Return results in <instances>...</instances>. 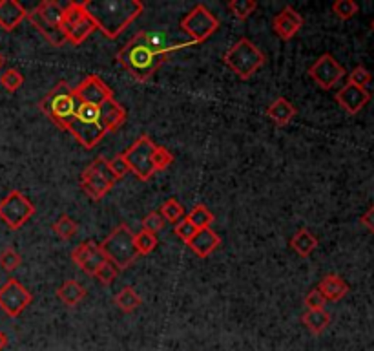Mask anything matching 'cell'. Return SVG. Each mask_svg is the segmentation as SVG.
Segmentation results:
<instances>
[{
  "instance_id": "cell-1",
  "label": "cell",
  "mask_w": 374,
  "mask_h": 351,
  "mask_svg": "<svg viewBox=\"0 0 374 351\" xmlns=\"http://www.w3.org/2000/svg\"><path fill=\"white\" fill-rule=\"evenodd\" d=\"M192 46L190 40H174L163 30L139 31L117 52V62L137 81H148L166 61L170 53Z\"/></svg>"
},
{
  "instance_id": "cell-2",
  "label": "cell",
  "mask_w": 374,
  "mask_h": 351,
  "mask_svg": "<svg viewBox=\"0 0 374 351\" xmlns=\"http://www.w3.org/2000/svg\"><path fill=\"white\" fill-rule=\"evenodd\" d=\"M84 4L97 30L108 39H117L144 11L139 0H86Z\"/></svg>"
},
{
  "instance_id": "cell-3",
  "label": "cell",
  "mask_w": 374,
  "mask_h": 351,
  "mask_svg": "<svg viewBox=\"0 0 374 351\" xmlns=\"http://www.w3.org/2000/svg\"><path fill=\"white\" fill-rule=\"evenodd\" d=\"M77 105L78 101L74 93V88L66 83V81H61L39 103V108L42 114H46V117H49L52 123H55L57 127L68 132V127L71 125L75 112H77Z\"/></svg>"
},
{
  "instance_id": "cell-4",
  "label": "cell",
  "mask_w": 374,
  "mask_h": 351,
  "mask_svg": "<svg viewBox=\"0 0 374 351\" xmlns=\"http://www.w3.org/2000/svg\"><path fill=\"white\" fill-rule=\"evenodd\" d=\"M62 9L64 8L55 0H44L35 9L28 11V21L33 24V28L39 31L44 39L48 40L52 46H57V48L68 44L64 31L61 28Z\"/></svg>"
},
{
  "instance_id": "cell-5",
  "label": "cell",
  "mask_w": 374,
  "mask_h": 351,
  "mask_svg": "<svg viewBox=\"0 0 374 351\" xmlns=\"http://www.w3.org/2000/svg\"><path fill=\"white\" fill-rule=\"evenodd\" d=\"M225 62L232 71H234L240 79L247 81L256 74L259 68L267 62L265 53L257 48L256 44L250 39H240L232 46L223 57Z\"/></svg>"
},
{
  "instance_id": "cell-6",
  "label": "cell",
  "mask_w": 374,
  "mask_h": 351,
  "mask_svg": "<svg viewBox=\"0 0 374 351\" xmlns=\"http://www.w3.org/2000/svg\"><path fill=\"white\" fill-rule=\"evenodd\" d=\"M100 249L117 269L130 267L132 263L139 258V253L134 243V233L127 224H121L113 229L100 243Z\"/></svg>"
},
{
  "instance_id": "cell-7",
  "label": "cell",
  "mask_w": 374,
  "mask_h": 351,
  "mask_svg": "<svg viewBox=\"0 0 374 351\" xmlns=\"http://www.w3.org/2000/svg\"><path fill=\"white\" fill-rule=\"evenodd\" d=\"M62 31H64L66 40L71 46L83 44L88 37L97 31L95 22L88 13L86 4L84 2H70L62 9Z\"/></svg>"
},
{
  "instance_id": "cell-8",
  "label": "cell",
  "mask_w": 374,
  "mask_h": 351,
  "mask_svg": "<svg viewBox=\"0 0 374 351\" xmlns=\"http://www.w3.org/2000/svg\"><path fill=\"white\" fill-rule=\"evenodd\" d=\"M179 26L190 37V44L194 46V44H201L210 39L219 30L221 22L205 4H197L181 18Z\"/></svg>"
},
{
  "instance_id": "cell-9",
  "label": "cell",
  "mask_w": 374,
  "mask_h": 351,
  "mask_svg": "<svg viewBox=\"0 0 374 351\" xmlns=\"http://www.w3.org/2000/svg\"><path fill=\"white\" fill-rule=\"evenodd\" d=\"M115 183H117V180H115L113 172L110 171L108 159L105 156L93 159L92 165L81 174V189L95 202L103 200L113 189Z\"/></svg>"
},
{
  "instance_id": "cell-10",
  "label": "cell",
  "mask_w": 374,
  "mask_h": 351,
  "mask_svg": "<svg viewBox=\"0 0 374 351\" xmlns=\"http://www.w3.org/2000/svg\"><path fill=\"white\" fill-rule=\"evenodd\" d=\"M153 150L156 145L148 136H141L135 139L134 145L122 152L124 159L128 161L130 172L137 176V180L150 181L156 174V167H153Z\"/></svg>"
},
{
  "instance_id": "cell-11",
  "label": "cell",
  "mask_w": 374,
  "mask_h": 351,
  "mask_svg": "<svg viewBox=\"0 0 374 351\" xmlns=\"http://www.w3.org/2000/svg\"><path fill=\"white\" fill-rule=\"evenodd\" d=\"M33 214L35 205L21 190H11L4 200H0V219L11 231H18Z\"/></svg>"
},
{
  "instance_id": "cell-12",
  "label": "cell",
  "mask_w": 374,
  "mask_h": 351,
  "mask_svg": "<svg viewBox=\"0 0 374 351\" xmlns=\"http://www.w3.org/2000/svg\"><path fill=\"white\" fill-rule=\"evenodd\" d=\"M33 302V294L17 280L9 278L2 287H0V307L4 309L6 315L21 316L22 311Z\"/></svg>"
},
{
  "instance_id": "cell-13",
  "label": "cell",
  "mask_w": 374,
  "mask_h": 351,
  "mask_svg": "<svg viewBox=\"0 0 374 351\" xmlns=\"http://www.w3.org/2000/svg\"><path fill=\"white\" fill-rule=\"evenodd\" d=\"M345 68L332 57L331 53H323L318 61L309 68V77L318 84L322 90H331L345 77Z\"/></svg>"
},
{
  "instance_id": "cell-14",
  "label": "cell",
  "mask_w": 374,
  "mask_h": 351,
  "mask_svg": "<svg viewBox=\"0 0 374 351\" xmlns=\"http://www.w3.org/2000/svg\"><path fill=\"white\" fill-rule=\"evenodd\" d=\"M71 260L77 263V267L81 271H84L93 278H95L97 271L108 262L100 246H97L95 241H83V243H78L74 249V253H71Z\"/></svg>"
},
{
  "instance_id": "cell-15",
  "label": "cell",
  "mask_w": 374,
  "mask_h": 351,
  "mask_svg": "<svg viewBox=\"0 0 374 351\" xmlns=\"http://www.w3.org/2000/svg\"><path fill=\"white\" fill-rule=\"evenodd\" d=\"M74 93L78 103H90V105H105L113 97V90L100 79L99 75H88L83 83L74 88Z\"/></svg>"
},
{
  "instance_id": "cell-16",
  "label": "cell",
  "mask_w": 374,
  "mask_h": 351,
  "mask_svg": "<svg viewBox=\"0 0 374 351\" xmlns=\"http://www.w3.org/2000/svg\"><path fill=\"white\" fill-rule=\"evenodd\" d=\"M370 101V93L367 88H358L353 84H345L336 92V103L351 115H356L363 110V106Z\"/></svg>"
},
{
  "instance_id": "cell-17",
  "label": "cell",
  "mask_w": 374,
  "mask_h": 351,
  "mask_svg": "<svg viewBox=\"0 0 374 351\" xmlns=\"http://www.w3.org/2000/svg\"><path fill=\"white\" fill-rule=\"evenodd\" d=\"M303 26V15H300L292 6L283 8L272 21V28L274 33L281 40H291L292 37H296L298 31Z\"/></svg>"
},
{
  "instance_id": "cell-18",
  "label": "cell",
  "mask_w": 374,
  "mask_h": 351,
  "mask_svg": "<svg viewBox=\"0 0 374 351\" xmlns=\"http://www.w3.org/2000/svg\"><path fill=\"white\" fill-rule=\"evenodd\" d=\"M187 246L199 258H209L214 251L219 249V246H221V236L212 227L197 229L196 234L192 236V240L188 241Z\"/></svg>"
},
{
  "instance_id": "cell-19",
  "label": "cell",
  "mask_w": 374,
  "mask_h": 351,
  "mask_svg": "<svg viewBox=\"0 0 374 351\" xmlns=\"http://www.w3.org/2000/svg\"><path fill=\"white\" fill-rule=\"evenodd\" d=\"M28 18V9L17 0H0V28L4 31H13L21 22Z\"/></svg>"
},
{
  "instance_id": "cell-20",
  "label": "cell",
  "mask_w": 374,
  "mask_h": 351,
  "mask_svg": "<svg viewBox=\"0 0 374 351\" xmlns=\"http://www.w3.org/2000/svg\"><path fill=\"white\" fill-rule=\"evenodd\" d=\"M296 106L292 105L288 99H285V97H278V99L270 103L269 108H267V117L274 125H278V127H287L292 119L296 117Z\"/></svg>"
},
{
  "instance_id": "cell-21",
  "label": "cell",
  "mask_w": 374,
  "mask_h": 351,
  "mask_svg": "<svg viewBox=\"0 0 374 351\" xmlns=\"http://www.w3.org/2000/svg\"><path fill=\"white\" fill-rule=\"evenodd\" d=\"M100 117H103V125L106 128V134L119 130L127 121V112L119 105L115 99H108L105 105H100Z\"/></svg>"
},
{
  "instance_id": "cell-22",
  "label": "cell",
  "mask_w": 374,
  "mask_h": 351,
  "mask_svg": "<svg viewBox=\"0 0 374 351\" xmlns=\"http://www.w3.org/2000/svg\"><path fill=\"white\" fill-rule=\"evenodd\" d=\"M320 293L325 297V300H331V302H338L344 297H347L349 293V284L338 275H327L322 278L318 285Z\"/></svg>"
},
{
  "instance_id": "cell-23",
  "label": "cell",
  "mask_w": 374,
  "mask_h": 351,
  "mask_svg": "<svg viewBox=\"0 0 374 351\" xmlns=\"http://www.w3.org/2000/svg\"><path fill=\"white\" fill-rule=\"evenodd\" d=\"M318 238L314 236L309 229H298L294 236L291 238V247L301 258H307V256L312 255L314 251L318 249Z\"/></svg>"
},
{
  "instance_id": "cell-24",
  "label": "cell",
  "mask_w": 374,
  "mask_h": 351,
  "mask_svg": "<svg viewBox=\"0 0 374 351\" xmlns=\"http://www.w3.org/2000/svg\"><path fill=\"white\" fill-rule=\"evenodd\" d=\"M57 297L68 307H75L86 299V289H84L83 285L78 284L77 280H66L64 284L57 289Z\"/></svg>"
},
{
  "instance_id": "cell-25",
  "label": "cell",
  "mask_w": 374,
  "mask_h": 351,
  "mask_svg": "<svg viewBox=\"0 0 374 351\" xmlns=\"http://www.w3.org/2000/svg\"><path fill=\"white\" fill-rule=\"evenodd\" d=\"M301 322L312 335H322L331 324V315L325 309H309L301 315Z\"/></svg>"
},
{
  "instance_id": "cell-26",
  "label": "cell",
  "mask_w": 374,
  "mask_h": 351,
  "mask_svg": "<svg viewBox=\"0 0 374 351\" xmlns=\"http://www.w3.org/2000/svg\"><path fill=\"white\" fill-rule=\"evenodd\" d=\"M113 302H115V306H117L122 313H134L137 307H141L143 299L137 294V291H135L134 287H122V289L115 294Z\"/></svg>"
},
{
  "instance_id": "cell-27",
  "label": "cell",
  "mask_w": 374,
  "mask_h": 351,
  "mask_svg": "<svg viewBox=\"0 0 374 351\" xmlns=\"http://www.w3.org/2000/svg\"><path fill=\"white\" fill-rule=\"evenodd\" d=\"M134 243H135V249H137V253H139V256H146V255H150V253H153V251H156L159 240H157V234L141 229L139 233L134 234Z\"/></svg>"
},
{
  "instance_id": "cell-28",
  "label": "cell",
  "mask_w": 374,
  "mask_h": 351,
  "mask_svg": "<svg viewBox=\"0 0 374 351\" xmlns=\"http://www.w3.org/2000/svg\"><path fill=\"white\" fill-rule=\"evenodd\" d=\"M52 229H53V233L61 238V240H71V238L77 234L78 225H77V221H75L74 218H70L68 214H61L55 224L52 225Z\"/></svg>"
},
{
  "instance_id": "cell-29",
  "label": "cell",
  "mask_w": 374,
  "mask_h": 351,
  "mask_svg": "<svg viewBox=\"0 0 374 351\" xmlns=\"http://www.w3.org/2000/svg\"><path fill=\"white\" fill-rule=\"evenodd\" d=\"M159 214L163 216V219H165V221L175 225L179 219L185 218V209H183V205H181V203L175 200V197H170V200H166V202L161 205V211H159Z\"/></svg>"
},
{
  "instance_id": "cell-30",
  "label": "cell",
  "mask_w": 374,
  "mask_h": 351,
  "mask_svg": "<svg viewBox=\"0 0 374 351\" xmlns=\"http://www.w3.org/2000/svg\"><path fill=\"white\" fill-rule=\"evenodd\" d=\"M226 8H228V11H230L235 18L245 21V18H248L256 11L257 2H254V0H230V2L226 4Z\"/></svg>"
},
{
  "instance_id": "cell-31",
  "label": "cell",
  "mask_w": 374,
  "mask_h": 351,
  "mask_svg": "<svg viewBox=\"0 0 374 351\" xmlns=\"http://www.w3.org/2000/svg\"><path fill=\"white\" fill-rule=\"evenodd\" d=\"M187 218L196 229H206L214 224V214L206 209V205H196Z\"/></svg>"
},
{
  "instance_id": "cell-32",
  "label": "cell",
  "mask_w": 374,
  "mask_h": 351,
  "mask_svg": "<svg viewBox=\"0 0 374 351\" xmlns=\"http://www.w3.org/2000/svg\"><path fill=\"white\" fill-rule=\"evenodd\" d=\"M0 84L6 88V92L15 93L24 84V77L17 68H8L0 74Z\"/></svg>"
},
{
  "instance_id": "cell-33",
  "label": "cell",
  "mask_w": 374,
  "mask_h": 351,
  "mask_svg": "<svg viewBox=\"0 0 374 351\" xmlns=\"http://www.w3.org/2000/svg\"><path fill=\"white\" fill-rule=\"evenodd\" d=\"M358 4L354 0H336L332 4V13L339 18V21H351L354 15L358 13Z\"/></svg>"
},
{
  "instance_id": "cell-34",
  "label": "cell",
  "mask_w": 374,
  "mask_h": 351,
  "mask_svg": "<svg viewBox=\"0 0 374 351\" xmlns=\"http://www.w3.org/2000/svg\"><path fill=\"white\" fill-rule=\"evenodd\" d=\"M21 263H22L21 255H18L13 247H6V249H2V253H0V267L4 269V271L8 272L17 271V269L21 267Z\"/></svg>"
},
{
  "instance_id": "cell-35",
  "label": "cell",
  "mask_w": 374,
  "mask_h": 351,
  "mask_svg": "<svg viewBox=\"0 0 374 351\" xmlns=\"http://www.w3.org/2000/svg\"><path fill=\"white\" fill-rule=\"evenodd\" d=\"M373 81V74L367 70L366 66H356L351 74H349V84H353V86L358 88H367L369 83Z\"/></svg>"
},
{
  "instance_id": "cell-36",
  "label": "cell",
  "mask_w": 374,
  "mask_h": 351,
  "mask_svg": "<svg viewBox=\"0 0 374 351\" xmlns=\"http://www.w3.org/2000/svg\"><path fill=\"white\" fill-rule=\"evenodd\" d=\"M174 163V156L168 152V149L165 146H156L153 150V167H156V172H163Z\"/></svg>"
},
{
  "instance_id": "cell-37",
  "label": "cell",
  "mask_w": 374,
  "mask_h": 351,
  "mask_svg": "<svg viewBox=\"0 0 374 351\" xmlns=\"http://www.w3.org/2000/svg\"><path fill=\"white\" fill-rule=\"evenodd\" d=\"M196 231L197 229L192 225V221L187 218V216H185L183 219H179L177 224L174 225V233L177 234L179 240L185 241V243H188V241L192 240V236L196 234Z\"/></svg>"
},
{
  "instance_id": "cell-38",
  "label": "cell",
  "mask_w": 374,
  "mask_h": 351,
  "mask_svg": "<svg viewBox=\"0 0 374 351\" xmlns=\"http://www.w3.org/2000/svg\"><path fill=\"white\" fill-rule=\"evenodd\" d=\"M108 165H110V171L113 172V176H115V180H122L124 176L130 172V167H128V161L124 159V156L122 154H117V156H113L112 159H108Z\"/></svg>"
},
{
  "instance_id": "cell-39",
  "label": "cell",
  "mask_w": 374,
  "mask_h": 351,
  "mask_svg": "<svg viewBox=\"0 0 374 351\" xmlns=\"http://www.w3.org/2000/svg\"><path fill=\"white\" fill-rule=\"evenodd\" d=\"M117 272H119V269L115 267V265H113V263L108 260V262H106L105 265L99 269V271H97L95 278L103 285H110V284H113V280H115V278H117Z\"/></svg>"
},
{
  "instance_id": "cell-40",
  "label": "cell",
  "mask_w": 374,
  "mask_h": 351,
  "mask_svg": "<svg viewBox=\"0 0 374 351\" xmlns=\"http://www.w3.org/2000/svg\"><path fill=\"white\" fill-rule=\"evenodd\" d=\"M165 219H163V216L159 214V212H150V214H146V218L143 219V229L144 231H150V233L157 234L159 231H163V227H165Z\"/></svg>"
},
{
  "instance_id": "cell-41",
  "label": "cell",
  "mask_w": 374,
  "mask_h": 351,
  "mask_svg": "<svg viewBox=\"0 0 374 351\" xmlns=\"http://www.w3.org/2000/svg\"><path fill=\"white\" fill-rule=\"evenodd\" d=\"M325 302V297L320 293L318 287H316V289H310L309 293H307V297H305V307H307V311H309V309H323Z\"/></svg>"
},
{
  "instance_id": "cell-42",
  "label": "cell",
  "mask_w": 374,
  "mask_h": 351,
  "mask_svg": "<svg viewBox=\"0 0 374 351\" xmlns=\"http://www.w3.org/2000/svg\"><path fill=\"white\" fill-rule=\"evenodd\" d=\"M360 221H361V225H366V227L369 229L370 233H374V207H370L369 211L361 216Z\"/></svg>"
},
{
  "instance_id": "cell-43",
  "label": "cell",
  "mask_w": 374,
  "mask_h": 351,
  "mask_svg": "<svg viewBox=\"0 0 374 351\" xmlns=\"http://www.w3.org/2000/svg\"><path fill=\"white\" fill-rule=\"evenodd\" d=\"M6 346H8V335L4 331H0V351L4 350Z\"/></svg>"
},
{
  "instance_id": "cell-44",
  "label": "cell",
  "mask_w": 374,
  "mask_h": 351,
  "mask_svg": "<svg viewBox=\"0 0 374 351\" xmlns=\"http://www.w3.org/2000/svg\"><path fill=\"white\" fill-rule=\"evenodd\" d=\"M4 62H6L4 55H2V53H0V70H2V66H4Z\"/></svg>"
},
{
  "instance_id": "cell-45",
  "label": "cell",
  "mask_w": 374,
  "mask_h": 351,
  "mask_svg": "<svg viewBox=\"0 0 374 351\" xmlns=\"http://www.w3.org/2000/svg\"><path fill=\"white\" fill-rule=\"evenodd\" d=\"M370 28H373V31H374V18H373V22H370Z\"/></svg>"
}]
</instances>
